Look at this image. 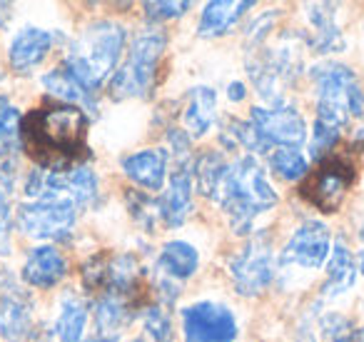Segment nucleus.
Returning a JSON list of instances; mask_svg holds the SVG:
<instances>
[{
	"label": "nucleus",
	"instance_id": "1",
	"mask_svg": "<svg viewBox=\"0 0 364 342\" xmlns=\"http://www.w3.org/2000/svg\"><path fill=\"white\" fill-rule=\"evenodd\" d=\"M87 115L70 103H46L23 118V147L41 170L68 172L90 157Z\"/></svg>",
	"mask_w": 364,
	"mask_h": 342
},
{
	"label": "nucleus",
	"instance_id": "2",
	"mask_svg": "<svg viewBox=\"0 0 364 342\" xmlns=\"http://www.w3.org/2000/svg\"><path fill=\"white\" fill-rule=\"evenodd\" d=\"M218 200L228 212L232 230L237 235H247L255 215L277 205V192L267 182L259 162L252 155H242L228 167Z\"/></svg>",
	"mask_w": 364,
	"mask_h": 342
},
{
	"label": "nucleus",
	"instance_id": "3",
	"mask_svg": "<svg viewBox=\"0 0 364 342\" xmlns=\"http://www.w3.org/2000/svg\"><path fill=\"white\" fill-rule=\"evenodd\" d=\"M125 28L117 26V23H92L73 46L65 68L77 78V83L85 90L95 95V90H100V86L115 71V63L120 58L122 48H125Z\"/></svg>",
	"mask_w": 364,
	"mask_h": 342
},
{
	"label": "nucleus",
	"instance_id": "4",
	"mask_svg": "<svg viewBox=\"0 0 364 342\" xmlns=\"http://www.w3.org/2000/svg\"><path fill=\"white\" fill-rule=\"evenodd\" d=\"M317 88V120L342 130L352 115L364 113V93L357 76L342 63H319L312 68Z\"/></svg>",
	"mask_w": 364,
	"mask_h": 342
},
{
	"label": "nucleus",
	"instance_id": "5",
	"mask_svg": "<svg viewBox=\"0 0 364 342\" xmlns=\"http://www.w3.org/2000/svg\"><path fill=\"white\" fill-rule=\"evenodd\" d=\"M165 33L145 31L132 41L127 61L110 78V95L112 98H145L152 90L157 78V63L165 51Z\"/></svg>",
	"mask_w": 364,
	"mask_h": 342
},
{
	"label": "nucleus",
	"instance_id": "6",
	"mask_svg": "<svg viewBox=\"0 0 364 342\" xmlns=\"http://www.w3.org/2000/svg\"><path fill=\"white\" fill-rule=\"evenodd\" d=\"M140 262L132 255H92L82 265V285L95 297H127L135 300L140 292Z\"/></svg>",
	"mask_w": 364,
	"mask_h": 342
},
{
	"label": "nucleus",
	"instance_id": "7",
	"mask_svg": "<svg viewBox=\"0 0 364 342\" xmlns=\"http://www.w3.org/2000/svg\"><path fill=\"white\" fill-rule=\"evenodd\" d=\"M354 182V165L342 155H327L319 167L307 175V180L299 187V195L312 202L317 210L334 212L342 205L349 185Z\"/></svg>",
	"mask_w": 364,
	"mask_h": 342
},
{
	"label": "nucleus",
	"instance_id": "8",
	"mask_svg": "<svg viewBox=\"0 0 364 342\" xmlns=\"http://www.w3.org/2000/svg\"><path fill=\"white\" fill-rule=\"evenodd\" d=\"M230 275H232V282L240 295L255 297L262 290H267V285L274 277V255H272V245H269V237L264 232L255 235L230 260Z\"/></svg>",
	"mask_w": 364,
	"mask_h": 342
},
{
	"label": "nucleus",
	"instance_id": "9",
	"mask_svg": "<svg viewBox=\"0 0 364 342\" xmlns=\"http://www.w3.org/2000/svg\"><path fill=\"white\" fill-rule=\"evenodd\" d=\"M77 220V205L68 197L60 200H38L18 207V227L28 237L50 240L65 237Z\"/></svg>",
	"mask_w": 364,
	"mask_h": 342
},
{
	"label": "nucleus",
	"instance_id": "10",
	"mask_svg": "<svg viewBox=\"0 0 364 342\" xmlns=\"http://www.w3.org/2000/svg\"><path fill=\"white\" fill-rule=\"evenodd\" d=\"M188 342H235L237 320L220 302H195L182 312Z\"/></svg>",
	"mask_w": 364,
	"mask_h": 342
},
{
	"label": "nucleus",
	"instance_id": "11",
	"mask_svg": "<svg viewBox=\"0 0 364 342\" xmlns=\"http://www.w3.org/2000/svg\"><path fill=\"white\" fill-rule=\"evenodd\" d=\"M250 123L257 128L262 140L269 147H299L307 140V125L304 118L294 108L277 105V108H252Z\"/></svg>",
	"mask_w": 364,
	"mask_h": 342
},
{
	"label": "nucleus",
	"instance_id": "12",
	"mask_svg": "<svg viewBox=\"0 0 364 342\" xmlns=\"http://www.w3.org/2000/svg\"><path fill=\"white\" fill-rule=\"evenodd\" d=\"M33 332V300L8 272L0 275V335L23 342Z\"/></svg>",
	"mask_w": 364,
	"mask_h": 342
},
{
	"label": "nucleus",
	"instance_id": "13",
	"mask_svg": "<svg viewBox=\"0 0 364 342\" xmlns=\"http://www.w3.org/2000/svg\"><path fill=\"white\" fill-rule=\"evenodd\" d=\"M332 250V237L324 222L319 220H307L292 232L289 242L282 250V262H292L299 267H314L324 265Z\"/></svg>",
	"mask_w": 364,
	"mask_h": 342
},
{
	"label": "nucleus",
	"instance_id": "14",
	"mask_svg": "<svg viewBox=\"0 0 364 342\" xmlns=\"http://www.w3.org/2000/svg\"><path fill=\"white\" fill-rule=\"evenodd\" d=\"M157 207H160V220L167 227L182 225L193 212V160L188 155L177 157L170 185L157 197Z\"/></svg>",
	"mask_w": 364,
	"mask_h": 342
},
{
	"label": "nucleus",
	"instance_id": "15",
	"mask_svg": "<svg viewBox=\"0 0 364 342\" xmlns=\"http://www.w3.org/2000/svg\"><path fill=\"white\" fill-rule=\"evenodd\" d=\"M53 46V36L41 28H23L11 43L8 51V61H11L13 71L18 73H31L38 63H43V58L48 56Z\"/></svg>",
	"mask_w": 364,
	"mask_h": 342
},
{
	"label": "nucleus",
	"instance_id": "16",
	"mask_svg": "<svg viewBox=\"0 0 364 342\" xmlns=\"http://www.w3.org/2000/svg\"><path fill=\"white\" fill-rule=\"evenodd\" d=\"M68 262L55 247H38L23 265V280L33 287H53L65 277Z\"/></svg>",
	"mask_w": 364,
	"mask_h": 342
},
{
	"label": "nucleus",
	"instance_id": "17",
	"mask_svg": "<svg viewBox=\"0 0 364 342\" xmlns=\"http://www.w3.org/2000/svg\"><path fill=\"white\" fill-rule=\"evenodd\" d=\"M122 170L132 182L145 190H160L167 175V152L165 150H142L127 155L122 160Z\"/></svg>",
	"mask_w": 364,
	"mask_h": 342
},
{
	"label": "nucleus",
	"instance_id": "18",
	"mask_svg": "<svg viewBox=\"0 0 364 342\" xmlns=\"http://www.w3.org/2000/svg\"><path fill=\"white\" fill-rule=\"evenodd\" d=\"M255 3L252 0H213L208 3L203 11V18H200L198 26V36L203 38H220L240 21L245 11H250Z\"/></svg>",
	"mask_w": 364,
	"mask_h": 342
},
{
	"label": "nucleus",
	"instance_id": "19",
	"mask_svg": "<svg viewBox=\"0 0 364 342\" xmlns=\"http://www.w3.org/2000/svg\"><path fill=\"white\" fill-rule=\"evenodd\" d=\"M334 11H337V6H332V3H312V6H307V18L314 26L312 46L319 53H337L344 48V38L337 21H334Z\"/></svg>",
	"mask_w": 364,
	"mask_h": 342
},
{
	"label": "nucleus",
	"instance_id": "20",
	"mask_svg": "<svg viewBox=\"0 0 364 342\" xmlns=\"http://www.w3.org/2000/svg\"><path fill=\"white\" fill-rule=\"evenodd\" d=\"M215 115H218V95H215L213 88H193L188 93V105H185V115H182L190 135L203 138L213 128Z\"/></svg>",
	"mask_w": 364,
	"mask_h": 342
},
{
	"label": "nucleus",
	"instance_id": "21",
	"mask_svg": "<svg viewBox=\"0 0 364 342\" xmlns=\"http://www.w3.org/2000/svg\"><path fill=\"white\" fill-rule=\"evenodd\" d=\"M354 277H357V262H354L352 252L342 242H337L327 262V280H324L322 295L324 297L342 295V292H347L354 285Z\"/></svg>",
	"mask_w": 364,
	"mask_h": 342
},
{
	"label": "nucleus",
	"instance_id": "22",
	"mask_svg": "<svg viewBox=\"0 0 364 342\" xmlns=\"http://www.w3.org/2000/svg\"><path fill=\"white\" fill-rule=\"evenodd\" d=\"M160 270L165 272L170 280H188L190 275H195L200 265V255L190 242L182 240H172L162 247L160 252Z\"/></svg>",
	"mask_w": 364,
	"mask_h": 342
},
{
	"label": "nucleus",
	"instance_id": "23",
	"mask_svg": "<svg viewBox=\"0 0 364 342\" xmlns=\"http://www.w3.org/2000/svg\"><path fill=\"white\" fill-rule=\"evenodd\" d=\"M95 327L100 332H117L122 327H127L135 317V300H127V297H97L95 300Z\"/></svg>",
	"mask_w": 364,
	"mask_h": 342
},
{
	"label": "nucleus",
	"instance_id": "24",
	"mask_svg": "<svg viewBox=\"0 0 364 342\" xmlns=\"http://www.w3.org/2000/svg\"><path fill=\"white\" fill-rule=\"evenodd\" d=\"M228 162L218 152H203L198 160L193 162V180L198 182L200 195L218 200L220 190H223L225 175H228Z\"/></svg>",
	"mask_w": 364,
	"mask_h": 342
},
{
	"label": "nucleus",
	"instance_id": "25",
	"mask_svg": "<svg viewBox=\"0 0 364 342\" xmlns=\"http://www.w3.org/2000/svg\"><path fill=\"white\" fill-rule=\"evenodd\" d=\"M43 86H46L60 103H70V105H77V108L80 105H95L92 93L85 90V88L77 83V78L73 76L65 66L48 73V76L43 78Z\"/></svg>",
	"mask_w": 364,
	"mask_h": 342
},
{
	"label": "nucleus",
	"instance_id": "26",
	"mask_svg": "<svg viewBox=\"0 0 364 342\" xmlns=\"http://www.w3.org/2000/svg\"><path fill=\"white\" fill-rule=\"evenodd\" d=\"M87 322V307L80 297L68 292L60 302V315H58V337L60 342H82V330Z\"/></svg>",
	"mask_w": 364,
	"mask_h": 342
},
{
	"label": "nucleus",
	"instance_id": "27",
	"mask_svg": "<svg viewBox=\"0 0 364 342\" xmlns=\"http://www.w3.org/2000/svg\"><path fill=\"white\" fill-rule=\"evenodd\" d=\"M269 167L282 180H299L302 175H307V157L297 147H274L269 152Z\"/></svg>",
	"mask_w": 364,
	"mask_h": 342
},
{
	"label": "nucleus",
	"instance_id": "28",
	"mask_svg": "<svg viewBox=\"0 0 364 342\" xmlns=\"http://www.w3.org/2000/svg\"><path fill=\"white\" fill-rule=\"evenodd\" d=\"M23 138V115L6 95H0V145L16 150Z\"/></svg>",
	"mask_w": 364,
	"mask_h": 342
},
{
	"label": "nucleus",
	"instance_id": "29",
	"mask_svg": "<svg viewBox=\"0 0 364 342\" xmlns=\"http://www.w3.org/2000/svg\"><path fill=\"white\" fill-rule=\"evenodd\" d=\"M145 330L152 337V342H175L170 315H165L160 305H152L145 310Z\"/></svg>",
	"mask_w": 364,
	"mask_h": 342
},
{
	"label": "nucleus",
	"instance_id": "30",
	"mask_svg": "<svg viewBox=\"0 0 364 342\" xmlns=\"http://www.w3.org/2000/svg\"><path fill=\"white\" fill-rule=\"evenodd\" d=\"M127 205H130V212L142 227L152 230L157 220H160V207H157V200H150V197L140 195V192H127Z\"/></svg>",
	"mask_w": 364,
	"mask_h": 342
},
{
	"label": "nucleus",
	"instance_id": "31",
	"mask_svg": "<svg viewBox=\"0 0 364 342\" xmlns=\"http://www.w3.org/2000/svg\"><path fill=\"white\" fill-rule=\"evenodd\" d=\"M339 133H342L339 128H332V125H327V123L314 120V133H312V140H309V152H312V157L324 160L327 152L337 145Z\"/></svg>",
	"mask_w": 364,
	"mask_h": 342
},
{
	"label": "nucleus",
	"instance_id": "32",
	"mask_svg": "<svg viewBox=\"0 0 364 342\" xmlns=\"http://www.w3.org/2000/svg\"><path fill=\"white\" fill-rule=\"evenodd\" d=\"M319 327H322L324 337H327L329 342H352L354 332H357L352 320H347V317L339 315V312H327V315L322 317V322H319Z\"/></svg>",
	"mask_w": 364,
	"mask_h": 342
},
{
	"label": "nucleus",
	"instance_id": "33",
	"mask_svg": "<svg viewBox=\"0 0 364 342\" xmlns=\"http://www.w3.org/2000/svg\"><path fill=\"white\" fill-rule=\"evenodd\" d=\"M145 16L150 21H170V18H180L190 11V3L188 0H155V3H145L142 6Z\"/></svg>",
	"mask_w": 364,
	"mask_h": 342
},
{
	"label": "nucleus",
	"instance_id": "34",
	"mask_svg": "<svg viewBox=\"0 0 364 342\" xmlns=\"http://www.w3.org/2000/svg\"><path fill=\"white\" fill-rule=\"evenodd\" d=\"M16 172H18L16 150L0 145V187H3V190H11V187H13Z\"/></svg>",
	"mask_w": 364,
	"mask_h": 342
},
{
	"label": "nucleus",
	"instance_id": "35",
	"mask_svg": "<svg viewBox=\"0 0 364 342\" xmlns=\"http://www.w3.org/2000/svg\"><path fill=\"white\" fill-rule=\"evenodd\" d=\"M11 205H8V197L3 195V187H0V255L11 252Z\"/></svg>",
	"mask_w": 364,
	"mask_h": 342
},
{
	"label": "nucleus",
	"instance_id": "36",
	"mask_svg": "<svg viewBox=\"0 0 364 342\" xmlns=\"http://www.w3.org/2000/svg\"><path fill=\"white\" fill-rule=\"evenodd\" d=\"M228 95H230V100H242V98H245V86H242V83H230Z\"/></svg>",
	"mask_w": 364,
	"mask_h": 342
},
{
	"label": "nucleus",
	"instance_id": "37",
	"mask_svg": "<svg viewBox=\"0 0 364 342\" xmlns=\"http://www.w3.org/2000/svg\"><path fill=\"white\" fill-rule=\"evenodd\" d=\"M11 11H13V8L8 6V3H0V28L11 21Z\"/></svg>",
	"mask_w": 364,
	"mask_h": 342
},
{
	"label": "nucleus",
	"instance_id": "38",
	"mask_svg": "<svg viewBox=\"0 0 364 342\" xmlns=\"http://www.w3.org/2000/svg\"><path fill=\"white\" fill-rule=\"evenodd\" d=\"M87 342H120L117 337H107V335H102V337H92V340H87Z\"/></svg>",
	"mask_w": 364,
	"mask_h": 342
},
{
	"label": "nucleus",
	"instance_id": "39",
	"mask_svg": "<svg viewBox=\"0 0 364 342\" xmlns=\"http://www.w3.org/2000/svg\"><path fill=\"white\" fill-rule=\"evenodd\" d=\"M352 342H364V327H362V330H357V332H354Z\"/></svg>",
	"mask_w": 364,
	"mask_h": 342
},
{
	"label": "nucleus",
	"instance_id": "40",
	"mask_svg": "<svg viewBox=\"0 0 364 342\" xmlns=\"http://www.w3.org/2000/svg\"><path fill=\"white\" fill-rule=\"evenodd\" d=\"M357 267H359V272L364 275V250L359 252V262H357Z\"/></svg>",
	"mask_w": 364,
	"mask_h": 342
},
{
	"label": "nucleus",
	"instance_id": "41",
	"mask_svg": "<svg viewBox=\"0 0 364 342\" xmlns=\"http://www.w3.org/2000/svg\"><path fill=\"white\" fill-rule=\"evenodd\" d=\"M357 142H359V145H364V130L357 133Z\"/></svg>",
	"mask_w": 364,
	"mask_h": 342
},
{
	"label": "nucleus",
	"instance_id": "42",
	"mask_svg": "<svg viewBox=\"0 0 364 342\" xmlns=\"http://www.w3.org/2000/svg\"><path fill=\"white\" fill-rule=\"evenodd\" d=\"M137 342H147V340H137Z\"/></svg>",
	"mask_w": 364,
	"mask_h": 342
},
{
	"label": "nucleus",
	"instance_id": "43",
	"mask_svg": "<svg viewBox=\"0 0 364 342\" xmlns=\"http://www.w3.org/2000/svg\"><path fill=\"white\" fill-rule=\"evenodd\" d=\"M362 232H364V227H362Z\"/></svg>",
	"mask_w": 364,
	"mask_h": 342
}]
</instances>
